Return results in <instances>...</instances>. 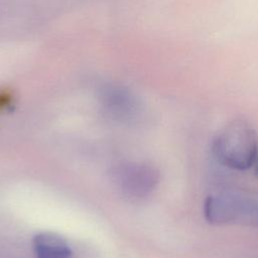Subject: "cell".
<instances>
[{"mask_svg":"<svg viewBox=\"0 0 258 258\" xmlns=\"http://www.w3.org/2000/svg\"><path fill=\"white\" fill-rule=\"evenodd\" d=\"M213 153L226 167L246 170L258 157V134L254 127L243 119H235L217 134Z\"/></svg>","mask_w":258,"mask_h":258,"instance_id":"1","label":"cell"},{"mask_svg":"<svg viewBox=\"0 0 258 258\" xmlns=\"http://www.w3.org/2000/svg\"><path fill=\"white\" fill-rule=\"evenodd\" d=\"M204 216L213 225H244L258 228V195L226 191L209 196Z\"/></svg>","mask_w":258,"mask_h":258,"instance_id":"2","label":"cell"},{"mask_svg":"<svg viewBox=\"0 0 258 258\" xmlns=\"http://www.w3.org/2000/svg\"><path fill=\"white\" fill-rule=\"evenodd\" d=\"M113 180L125 196L143 198L155 188L159 173L152 165L131 162L118 166L113 172Z\"/></svg>","mask_w":258,"mask_h":258,"instance_id":"3","label":"cell"},{"mask_svg":"<svg viewBox=\"0 0 258 258\" xmlns=\"http://www.w3.org/2000/svg\"><path fill=\"white\" fill-rule=\"evenodd\" d=\"M33 248L37 258H73L68 243L53 233H39L34 237Z\"/></svg>","mask_w":258,"mask_h":258,"instance_id":"4","label":"cell"},{"mask_svg":"<svg viewBox=\"0 0 258 258\" xmlns=\"http://www.w3.org/2000/svg\"><path fill=\"white\" fill-rule=\"evenodd\" d=\"M109 110L117 117L130 118L135 113V104L133 99L123 94H113L107 98Z\"/></svg>","mask_w":258,"mask_h":258,"instance_id":"5","label":"cell"},{"mask_svg":"<svg viewBox=\"0 0 258 258\" xmlns=\"http://www.w3.org/2000/svg\"><path fill=\"white\" fill-rule=\"evenodd\" d=\"M253 167H254V169H255V173L258 175V157H257V159H256V161H255Z\"/></svg>","mask_w":258,"mask_h":258,"instance_id":"6","label":"cell"}]
</instances>
